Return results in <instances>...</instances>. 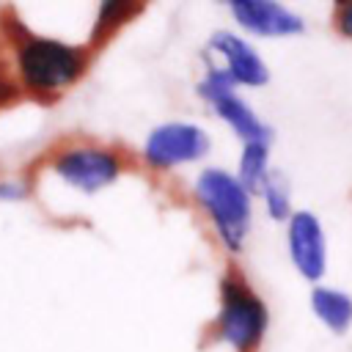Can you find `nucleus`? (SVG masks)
<instances>
[{
  "instance_id": "9d476101",
  "label": "nucleus",
  "mask_w": 352,
  "mask_h": 352,
  "mask_svg": "<svg viewBox=\"0 0 352 352\" xmlns=\"http://www.w3.org/2000/svg\"><path fill=\"white\" fill-rule=\"evenodd\" d=\"M311 305L316 311V316L333 330V333H346V327L352 324V300L344 294V292H336V289H314L311 294Z\"/></svg>"
},
{
  "instance_id": "ddd939ff",
  "label": "nucleus",
  "mask_w": 352,
  "mask_h": 352,
  "mask_svg": "<svg viewBox=\"0 0 352 352\" xmlns=\"http://www.w3.org/2000/svg\"><path fill=\"white\" fill-rule=\"evenodd\" d=\"M338 25L346 36H352V3H344L341 6V14H338Z\"/></svg>"
},
{
  "instance_id": "4468645a",
  "label": "nucleus",
  "mask_w": 352,
  "mask_h": 352,
  "mask_svg": "<svg viewBox=\"0 0 352 352\" xmlns=\"http://www.w3.org/2000/svg\"><path fill=\"white\" fill-rule=\"evenodd\" d=\"M22 195V187L14 184V182H3L0 184V198H19Z\"/></svg>"
},
{
  "instance_id": "f8f14e48",
  "label": "nucleus",
  "mask_w": 352,
  "mask_h": 352,
  "mask_svg": "<svg viewBox=\"0 0 352 352\" xmlns=\"http://www.w3.org/2000/svg\"><path fill=\"white\" fill-rule=\"evenodd\" d=\"M264 195H267V206H270V214L275 220H283L289 214V184L283 182V176L278 173H270L267 184H264Z\"/></svg>"
},
{
  "instance_id": "423d86ee",
  "label": "nucleus",
  "mask_w": 352,
  "mask_h": 352,
  "mask_svg": "<svg viewBox=\"0 0 352 352\" xmlns=\"http://www.w3.org/2000/svg\"><path fill=\"white\" fill-rule=\"evenodd\" d=\"M55 170L72 187L85 192L102 190L118 176V160L104 148H72L55 160Z\"/></svg>"
},
{
  "instance_id": "9b49d317",
  "label": "nucleus",
  "mask_w": 352,
  "mask_h": 352,
  "mask_svg": "<svg viewBox=\"0 0 352 352\" xmlns=\"http://www.w3.org/2000/svg\"><path fill=\"white\" fill-rule=\"evenodd\" d=\"M270 179L267 170V143H245L242 151V162H239V182L248 192H258L264 190Z\"/></svg>"
},
{
  "instance_id": "6e6552de",
  "label": "nucleus",
  "mask_w": 352,
  "mask_h": 352,
  "mask_svg": "<svg viewBox=\"0 0 352 352\" xmlns=\"http://www.w3.org/2000/svg\"><path fill=\"white\" fill-rule=\"evenodd\" d=\"M289 253L294 267L316 280L324 272V261H327V250H324V234L319 220L311 212H297L289 220Z\"/></svg>"
},
{
  "instance_id": "39448f33",
  "label": "nucleus",
  "mask_w": 352,
  "mask_h": 352,
  "mask_svg": "<svg viewBox=\"0 0 352 352\" xmlns=\"http://www.w3.org/2000/svg\"><path fill=\"white\" fill-rule=\"evenodd\" d=\"M234 82L220 74V72H212L206 74V80L201 82V96L223 116V121H228L239 138H245V143H270V129L256 118V113L234 94L231 88Z\"/></svg>"
},
{
  "instance_id": "f03ea898",
  "label": "nucleus",
  "mask_w": 352,
  "mask_h": 352,
  "mask_svg": "<svg viewBox=\"0 0 352 352\" xmlns=\"http://www.w3.org/2000/svg\"><path fill=\"white\" fill-rule=\"evenodd\" d=\"M82 69V58L74 47L52 38H30L19 47V72L30 88L55 91L69 85Z\"/></svg>"
},
{
  "instance_id": "0eeeda50",
  "label": "nucleus",
  "mask_w": 352,
  "mask_h": 352,
  "mask_svg": "<svg viewBox=\"0 0 352 352\" xmlns=\"http://www.w3.org/2000/svg\"><path fill=\"white\" fill-rule=\"evenodd\" d=\"M209 52L223 58V66H212V72L226 74L231 82H245V85H264L267 82V66L261 58L234 33H214L209 41Z\"/></svg>"
},
{
  "instance_id": "f257e3e1",
  "label": "nucleus",
  "mask_w": 352,
  "mask_h": 352,
  "mask_svg": "<svg viewBox=\"0 0 352 352\" xmlns=\"http://www.w3.org/2000/svg\"><path fill=\"white\" fill-rule=\"evenodd\" d=\"M198 201L212 214L214 228L228 250H242L250 228V192L226 170L209 168L195 182Z\"/></svg>"
},
{
  "instance_id": "2eb2a0df",
  "label": "nucleus",
  "mask_w": 352,
  "mask_h": 352,
  "mask_svg": "<svg viewBox=\"0 0 352 352\" xmlns=\"http://www.w3.org/2000/svg\"><path fill=\"white\" fill-rule=\"evenodd\" d=\"M14 94V88L6 82V80H0V99H6V96H11Z\"/></svg>"
},
{
  "instance_id": "1a4fd4ad",
  "label": "nucleus",
  "mask_w": 352,
  "mask_h": 352,
  "mask_svg": "<svg viewBox=\"0 0 352 352\" xmlns=\"http://www.w3.org/2000/svg\"><path fill=\"white\" fill-rule=\"evenodd\" d=\"M236 22L258 36H289L302 30V19L289 8L270 0H231L228 3Z\"/></svg>"
},
{
  "instance_id": "7ed1b4c3",
  "label": "nucleus",
  "mask_w": 352,
  "mask_h": 352,
  "mask_svg": "<svg viewBox=\"0 0 352 352\" xmlns=\"http://www.w3.org/2000/svg\"><path fill=\"white\" fill-rule=\"evenodd\" d=\"M217 327H220V336H223L226 344H231L239 352H248L264 336L267 308L239 280H226L223 283V305H220Z\"/></svg>"
},
{
  "instance_id": "20e7f679",
  "label": "nucleus",
  "mask_w": 352,
  "mask_h": 352,
  "mask_svg": "<svg viewBox=\"0 0 352 352\" xmlns=\"http://www.w3.org/2000/svg\"><path fill=\"white\" fill-rule=\"evenodd\" d=\"M209 151V138L195 124H162L146 140V160L154 168H173L201 160Z\"/></svg>"
}]
</instances>
